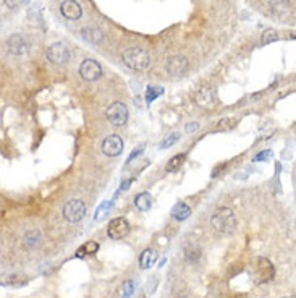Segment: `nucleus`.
I'll list each match as a JSON object with an SVG mask.
<instances>
[{
    "label": "nucleus",
    "mask_w": 296,
    "mask_h": 298,
    "mask_svg": "<svg viewBox=\"0 0 296 298\" xmlns=\"http://www.w3.org/2000/svg\"><path fill=\"white\" fill-rule=\"evenodd\" d=\"M97 250H99V243L88 242V243H84L83 246H81V248H78L76 258H84V256H88V254H94V253H97Z\"/></svg>",
    "instance_id": "20"
},
{
    "label": "nucleus",
    "mask_w": 296,
    "mask_h": 298,
    "mask_svg": "<svg viewBox=\"0 0 296 298\" xmlns=\"http://www.w3.org/2000/svg\"><path fill=\"white\" fill-rule=\"evenodd\" d=\"M185 159H186L185 154H177V156H173V157L167 162L165 170H167V172H177V170L183 166V162H185Z\"/></svg>",
    "instance_id": "22"
},
{
    "label": "nucleus",
    "mask_w": 296,
    "mask_h": 298,
    "mask_svg": "<svg viewBox=\"0 0 296 298\" xmlns=\"http://www.w3.org/2000/svg\"><path fill=\"white\" fill-rule=\"evenodd\" d=\"M131 183H133V178H128V180H125L123 183L120 185V191H126V190H128V187H130Z\"/></svg>",
    "instance_id": "33"
},
{
    "label": "nucleus",
    "mask_w": 296,
    "mask_h": 298,
    "mask_svg": "<svg viewBox=\"0 0 296 298\" xmlns=\"http://www.w3.org/2000/svg\"><path fill=\"white\" fill-rule=\"evenodd\" d=\"M201 256H202V251H201L199 246H188V248L185 250V260L189 264H198Z\"/></svg>",
    "instance_id": "19"
},
{
    "label": "nucleus",
    "mask_w": 296,
    "mask_h": 298,
    "mask_svg": "<svg viewBox=\"0 0 296 298\" xmlns=\"http://www.w3.org/2000/svg\"><path fill=\"white\" fill-rule=\"evenodd\" d=\"M39 242H40V235H39L37 230L28 232V233L25 235V239H23V245H25V248H26V250H33Z\"/></svg>",
    "instance_id": "21"
},
{
    "label": "nucleus",
    "mask_w": 296,
    "mask_h": 298,
    "mask_svg": "<svg viewBox=\"0 0 296 298\" xmlns=\"http://www.w3.org/2000/svg\"><path fill=\"white\" fill-rule=\"evenodd\" d=\"M112 206H114V201H104L100 204V206L97 208L96 214H94V221H100L105 217V214H109V211L112 209Z\"/></svg>",
    "instance_id": "25"
},
{
    "label": "nucleus",
    "mask_w": 296,
    "mask_h": 298,
    "mask_svg": "<svg viewBox=\"0 0 296 298\" xmlns=\"http://www.w3.org/2000/svg\"><path fill=\"white\" fill-rule=\"evenodd\" d=\"M81 37H83L86 43L94 44V46L100 44L102 41H104V34L100 33V29L93 28V26H86V28L81 29Z\"/></svg>",
    "instance_id": "13"
},
{
    "label": "nucleus",
    "mask_w": 296,
    "mask_h": 298,
    "mask_svg": "<svg viewBox=\"0 0 296 298\" xmlns=\"http://www.w3.org/2000/svg\"><path fill=\"white\" fill-rule=\"evenodd\" d=\"M156 261H157V251L152 250V248H146L139 254V268L141 269H149Z\"/></svg>",
    "instance_id": "15"
},
{
    "label": "nucleus",
    "mask_w": 296,
    "mask_h": 298,
    "mask_svg": "<svg viewBox=\"0 0 296 298\" xmlns=\"http://www.w3.org/2000/svg\"><path fill=\"white\" fill-rule=\"evenodd\" d=\"M282 298H296V296H282Z\"/></svg>",
    "instance_id": "35"
},
{
    "label": "nucleus",
    "mask_w": 296,
    "mask_h": 298,
    "mask_svg": "<svg viewBox=\"0 0 296 298\" xmlns=\"http://www.w3.org/2000/svg\"><path fill=\"white\" fill-rule=\"evenodd\" d=\"M210 225L220 233H225V235L233 233L237 230V225H238L237 215H235V212L228 208H220L212 214Z\"/></svg>",
    "instance_id": "1"
},
{
    "label": "nucleus",
    "mask_w": 296,
    "mask_h": 298,
    "mask_svg": "<svg viewBox=\"0 0 296 298\" xmlns=\"http://www.w3.org/2000/svg\"><path fill=\"white\" fill-rule=\"evenodd\" d=\"M123 151V140L118 135H110L102 141V152L109 157H117Z\"/></svg>",
    "instance_id": "10"
},
{
    "label": "nucleus",
    "mask_w": 296,
    "mask_h": 298,
    "mask_svg": "<svg viewBox=\"0 0 296 298\" xmlns=\"http://www.w3.org/2000/svg\"><path fill=\"white\" fill-rule=\"evenodd\" d=\"M7 50L10 55L23 58L29 54V43L23 34H12L7 39Z\"/></svg>",
    "instance_id": "4"
},
{
    "label": "nucleus",
    "mask_w": 296,
    "mask_h": 298,
    "mask_svg": "<svg viewBox=\"0 0 296 298\" xmlns=\"http://www.w3.org/2000/svg\"><path fill=\"white\" fill-rule=\"evenodd\" d=\"M86 214V204L81 200H71L64 206V217L67 222L76 224L84 217Z\"/></svg>",
    "instance_id": "6"
},
{
    "label": "nucleus",
    "mask_w": 296,
    "mask_h": 298,
    "mask_svg": "<svg viewBox=\"0 0 296 298\" xmlns=\"http://www.w3.org/2000/svg\"><path fill=\"white\" fill-rule=\"evenodd\" d=\"M270 8L275 15L283 16L290 12V0H270Z\"/></svg>",
    "instance_id": "17"
},
{
    "label": "nucleus",
    "mask_w": 296,
    "mask_h": 298,
    "mask_svg": "<svg viewBox=\"0 0 296 298\" xmlns=\"http://www.w3.org/2000/svg\"><path fill=\"white\" fill-rule=\"evenodd\" d=\"M130 232V224L123 217H117L114 221H110L107 227V235L112 240H121L125 239Z\"/></svg>",
    "instance_id": "9"
},
{
    "label": "nucleus",
    "mask_w": 296,
    "mask_h": 298,
    "mask_svg": "<svg viewBox=\"0 0 296 298\" xmlns=\"http://www.w3.org/2000/svg\"><path fill=\"white\" fill-rule=\"evenodd\" d=\"M79 76L86 81H96L102 76V67L99 65V62L86 58L79 65Z\"/></svg>",
    "instance_id": "8"
},
{
    "label": "nucleus",
    "mask_w": 296,
    "mask_h": 298,
    "mask_svg": "<svg viewBox=\"0 0 296 298\" xmlns=\"http://www.w3.org/2000/svg\"><path fill=\"white\" fill-rule=\"evenodd\" d=\"M222 169H225V164H222V166H219V167L214 169V170H212V177H217V173H219Z\"/></svg>",
    "instance_id": "34"
},
{
    "label": "nucleus",
    "mask_w": 296,
    "mask_h": 298,
    "mask_svg": "<svg viewBox=\"0 0 296 298\" xmlns=\"http://www.w3.org/2000/svg\"><path fill=\"white\" fill-rule=\"evenodd\" d=\"M249 274H251L252 281L256 284H265V282H269V281L273 279L275 268L267 258H262V256H259V258H256L252 261Z\"/></svg>",
    "instance_id": "3"
},
{
    "label": "nucleus",
    "mask_w": 296,
    "mask_h": 298,
    "mask_svg": "<svg viewBox=\"0 0 296 298\" xmlns=\"http://www.w3.org/2000/svg\"><path fill=\"white\" fill-rule=\"evenodd\" d=\"M107 118L114 127L125 125L128 120V107L123 102H114V104L107 109Z\"/></svg>",
    "instance_id": "7"
},
{
    "label": "nucleus",
    "mask_w": 296,
    "mask_h": 298,
    "mask_svg": "<svg viewBox=\"0 0 296 298\" xmlns=\"http://www.w3.org/2000/svg\"><path fill=\"white\" fill-rule=\"evenodd\" d=\"M60 13H62L67 19L76 22V19H79L81 15H83V10H81V5L76 0H64L62 5H60Z\"/></svg>",
    "instance_id": "12"
},
{
    "label": "nucleus",
    "mask_w": 296,
    "mask_h": 298,
    "mask_svg": "<svg viewBox=\"0 0 296 298\" xmlns=\"http://www.w3.org/2000/svg\"><path fill=\"white\" fill-rule=\"evenodd\" d=\"M172 215L177 221H186L191 215V209H189V206H186L185 203H177L172 209Z\"/></svg>",
    "instance_id": "16"
},
{
    "label": "nucleus",
    "mask_w": 296,
    "mask_h": 298,
    "mask_svg": "<svg viewBox=\"0 0 296 298\" xmlns=\"http://www.w3.org/2000/svg\"><path fill=\"white\" fill-rule=\"evenodd\" d=\"M188 67L189 64L185 55H172L167 58V64H165V70L168 71V75H173V76L183 75L188 70Z\"/></svg>",
    "instance_id": "11"
},
{
    "label": "nucleus",
    "mask_w": 296,
    "mask_h": 298,
    "mask_svg": "<svg viewBox=\"0 0 296 298\" xmlns=\"http://www.w3.org/2000/svg\"><path fill=\"white\" fill-rule=\"evenodd\" d=\"M123 64L135 71H144L151 65V55L141 47H130L123 52Z\"/></svg>",
    "instance_id": "2"
},
{
    "label": "nucleus",
    "mask_w": 296,
    "mask_h": 298,
    "mask_svg": "<svg viewBox=\"0 0 296 298\" xmlns=\"http://www.w3.org/2000/svg\"><path fill=\"white\" fill-rule=\"evenodd\" d=\"M180 140V135L178 133H172V135H168L164 141H162V145H160V148L162 149H167V148H170L172 145H175V143Z\"/></svg>",
    "instance_id": "28"
},
{
    "label": "nucleus",
    "mask_w": 296,
    "mask_h": 298,
    "mask_svg": "<svg viewBox=\"0 0 296 298\" xmlns=\"http://www.w3.org/2000/svg\"><path fill=\"white\" fill-rule=\"evenodd\" d=\"M275 41H279V34H277V31H273V29H265L261 36L262 46H267L270 43H275Z\"/></svg>",
    "instance_id": "26"
},
{
    "label": "nucleus",
    "mask_w": 296,
    "mask_h": 298,
    "mask_svg": "<svg viewBox=\"0 0 296 298\" xmlns=\"http://www.w3.org/2000/svg\"><path fill=\"white\" fill-rule=\"evenodd\" d=\"M135 290H136V284L133 281H125L120 287V296L121 298H130L133 293H135Z\"/></svg>",
    "instance_id": "24"
},
{
    "label": "nucleus",
    "mask_w": 296,
    "mask_h": 298,
    "mask_svg": "<svg viewBox=\"0 0 296 298\" xmlns=\"http://www.w3.org/2000/svg\"><path fill=\"white\" fill-rule=\"evenodd\" d=\"M2 2H4V5H5L7 8L12 10V8H15V7H16L18 0H2Z\"/></svg>",
    "instance_id": "32"
},
{
    "label": "nucleus",
    "mask_w": 296,
    "mask_h": 298,
    "mask_svg": "<svg viewBox=\"0 0 296 298\" xmlns=\"http://www.w3.org/2000/svg\"><path fill=\"white\" fill-rule=\"evenodd\" d=\"M235 125H237V118H233V117H227V118H222L217 122V125H216V131H228L231 128H235Z\"/></svg>",
    "instance_id": "23"
},
{
    "label": "nucleus",
    "mask_w": 296,
    "mask_h": 298,
    "mask_svg": "<svg viewBox=\"0 0 296 298\" xmlns=\"http://www.w3.org/2000/svg\"><path fill=\"white\" fill-rule=\"evenodd\" d=\"M135 206L139 209V211H149L151 209V206H152V196L149 193H139L138 196L135 198Z\"/></svg>",
    "instance_id": "18"
},
{
    "label": "nucleus",
    "mask_w": 296,
    "mask_h": 298,
    "mask_svg": "<svg viewBox=\"0 0 296 298\" xmlns=\"http://www.w3.org/2000/svg\"><path fill=\"white\" fill-rule=\"evenodd\" d=\"M47 58L55 65H64L71 58V50L65 43H54L47 47Z\"/></svg>",
    "instance_id": "5"
},
{
    "label": "nucleus",
    "mask_w": 296,
    "mask_h": 298,
    "mask_svg": "<svg viewBox=\"0 0 296 298\" xmlns=\"http://www.w3.org/2000/svg\"><path fill=\"white\" fill-rule=\"evenodd\" d=\"M198 128H199V123L198 122H191L189 125H186L185 130H186V133H193V131H196Z\"/></svg>",
    "instance_id": "31"
},
{
    "label": "nucleus",
    "mask_w": 296,
    "mask_h": 298,
    "mask_svg": "<svg viewBox=\"0 0 296 298\" xmlns=\"http://www.w3.org/2000/svg\"><path fill=\"white\" fill-rule=\"evenodd\" d=\"M196 101H198V104L202 106V107H209V106H212L214 102H216V97H214V91H212V88H209V86L201 88L199 92H198V96H196Z\"/></svg>",
    "instance_id": "14"
},
{
    "label": "nucleus",
    "mask_w": 296,
    "mask_h": 298,
    "mask_svg": "<svg viewBox=\"0 0 296 298\" xmlns=\"http://www.w3.org/2000/svg\"><path fill=\"white\" fill-rule=\"evenodd\" d=\"M142 151H144V145H141V146H138V148H136V151H133V152L130 154V157H128L126 164H131L133 161H135V159H136V157L139 156V154H141Z\"/></svg>",
    "instance_id": "29"
},
{
    "label": "nucleus",
    "mask_w": 296,
    "mask_h": 298,
    "mask_svg": "<svg viewBox=\"0 0 296 298\" xmlns=\"http://www.w3.org/2000/svg\"><path fill=\"white\" fill-rule=\"evenodd\" d=\"M270 154H272L270 151H265V152L262 151V152H259V154H258L256 157H254V161H256V162H261V161H267V159L270 157Z\"/></svg>",
    "instance_id": "30"
},
{
    "label": "nucleus",
    "mask_w": 296,
    "mask_h": 298,
    "mask_svg": "<svg viewBox=\"0 0 296 298\" xmlns=\"http://www.w3.org/2000/svg\"><path fill=\"white\" fill-rule=\"evenodd\" d=\"M162 92H164V89H162V88L147 86V89H146V101H147V104H151V102L154 101L156 97H159Z\"/></svg>",
    "instance_id": "27"
}]
</instances>
